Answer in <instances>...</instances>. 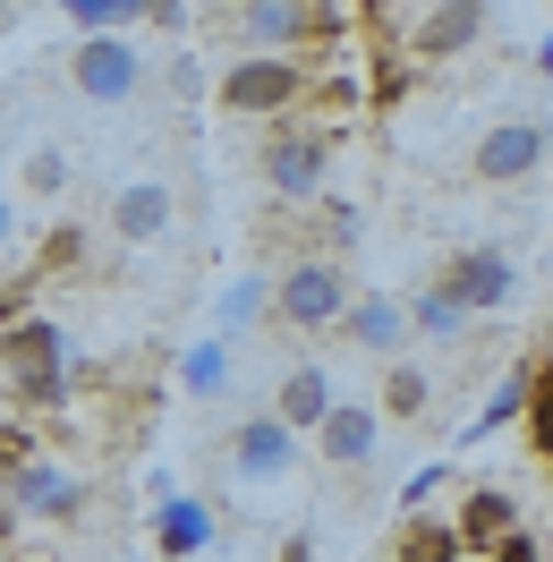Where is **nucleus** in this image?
<instances>
[{
    "mask_svg": "<svg viewBox=\"0 0 553 562\" xmlns=\"http://www.w3.org/2000/svg\"><path fill=\"white\" fill-rule=\"evenodd\" d=\"M256 171H264V188L290 196V205L324 196V179H332V128H273L264 154H256Z\"/></svg>",
    "mask_w": 553,
    "mask_h": 562,
    "instance_id": "0eeeda50",
    "label": "nucleus"
},
{
    "mask_svg": "<svg viewBox=\"0 0 553 562\" xmlns=\"http://www.w3.org/2000/svg\"><path fill=\"white\" fill-rule=\"evenodd\" d=\"M435 281H443L469 316H503V307H511V290H519V265H511V247H460Z\"/></svg>",
    "mask_w": 553,
    "mask_h": 562,
    "instance_id": "1a4fd4ad",
    "label": "nucleus"
},
{
    "mask_svg": "<svg viewBox=\"0 0 553 562\" xmlns=\"http://www.w3.org/2000/svg\"><path fill=\"white\" fill-rule=\"evenodd\" d=\"M196 562H205V554H196Z\"/></svg>",
    "mask_w": 553,
    "mask_h": 562,
    "instance_id": "473e14b6",
    "label": "nucleus"
},
{
    "mask_svg": "<svg viewBox=\"0 0 553 562\" xmlns=\"http://www.w3.org/2000/svg\"><path fill=\"white\" fill-rule=\"evenodd\" d=\"M417 324L400 299H383V290H366V299H349V316H341V341H358L366 358H400V341H409Z\"/></svg>",
    "mask_w": 553,
    "mask_h": 562,
    "instance_id": "4468645a",
    "label": "nucleus"
},
{
    "mask_svg": "<svg viewBox=\"0 0 553 562\" xmlns=\"http://www.w3.org/2000/svg\"><path fill=\"white\" fill-rule=\"evenodd\" d=\"M528 426H537V443H545V460H553V358L537 367V401H528Z\"/></svg>",
    "mask_w": 553,
    "mask_h": 562,
    "instance_id": "a878e982",
    "label": "nucleus"
},
{
    "mask_svg": "<svg viewBox=\"0 0 553 562\" xmlns=\"http://www.w3.org/2000/svg\"><path fill=\"white\" fill-rule=\"evenodd\" d=\"M307 94H315V69L290 60V52H247V60H230L213 77V103L230 120H290Z\"/></svg>",
    "mask_w": 553,
    "mask_h": 562,
    "instance_id": "f03ea898",
    "label": "nucleus"
},
{
    "mask_svg": "<svg viewBox=\"0 0 553 562\" xmlns=\"http://www.w3.org/2000/svg\"><path fill=\"white\" fill-rule=\"evenodd\" d=\"M69 18L86 26V35H103V26H120V35H128V26L145 18V0H69Z\"/></svg>",
    "mask_w": 553,
    "mask_h": 562,
    "instance_id": "5701e85b",
    "label": "nucleus"
},
{
    "mask_svg": "<svg viewBox=\"0 0 553 562\" xmlns=\"http://www.w3.org/2000/svg\"><path fill=\"white\" fill-rule=\"evenodd\" d=\"M485 26H494V0H435L426 18H417L409 52L417 60H460V52H477Z\"/></svg>",
    "mask_w": 553,
    "mask_h": 562,
    "instance_id": "9d476101",
    "label": "nucleus"
},
{
    "mask_svg": "<svg viewBox=\"0 0 553 562\" xmlns=\"http://www.w3.org/2000/svg\"><path fill=\"white\" fill-rule=\"evenodd\" d=\"M0 26H9V0H0Z\"/></svg>",
    "mask_w": 553,
    "mask_h": 562,
    "instance_id": "2f4dec72",
    "label": "nucleus"
},
{
    "mask_svg": "<svg viewBox=\"0 0 553 562\" xmlns=\"http://www.w3.org/2000/svg\"><path fill=\"white\" fill-rule=\"evenodd\" d=\"M553 162V120H537V111H511V120H494L477 137V154H469V171L485 179V188H511V179H537Z\"/></svg>",
    "mask_w": 553,
    "mask_h": 562,
    "instance_id": "39448f33",
    "label": "nucleus"
},
{
    "mask_svg": "<svg viewBox=\"0 0 553 562\" xmlns=\"http://www.w3.org/2000/svg\"><path fill=\"white\" fill-rule=\"evenodd\" d=\"M511 528H519V512H511V494H503V486H477V494H469V512H460V537H469L477 554H494Z\"/></svg>",
    "mask_w": 553,
    "mask_h": 562,
    "instance_id": "a211bd4d",
    "label": "nucleus"
},
{
    "mask_svg": "<svg viewBox=\"0 0 553 562\" xmlns=\"http://www.w3.org/2000/svg\"><path fill=\"white\" fill-rule=\"evenodd\" d=\"M9 503H18L26 520H77V477L60 469V460L26 452L18 469H9Z\"/></svg>",
    "mask_w": 553,
    "mask_h": 562,
    "instance_id": "f8f14e48",
    "label": "nucleus"
},
{
    "mask_svg": "<svg viewBox=\"0 0 553 562\" xmlns=\"http://www.w3.org/2000/svg\"><path fill=\"white\" fill-rule=\"evenodd\" d=\"M69 86L86 103H137L145 94V52L120 35V26H103V35H86L69 52Z\"/></svg>",
    "mask_w": 553,
    "mask_h": 562,
    "instance_id": "423d86ee",
    "label": "nucleus"
},
{
    "mask_svg": "<svg viewBox=\"0 0 553 562\" xmlns=\"http://www.w3.org/2000/svg\"><path fill=\"white\" fill-rule=\"evenodd\" d=\"M460 546H469V537H460V520H435V528H409V546H400V562H460Z\"/></svg>",
    "mask_w": 553,
    "mask_h": 562,
    "instance_id": "b1692460",
    "label": "nucleus"
},
{
    "mask_svg": "<svg viewBox=\"0 0 553 562\" xmlns=\"http://www.w3.org/2000/svg\"><path fill=\"white\" fill-rule=\"evenodd\" d=\"M409 324H417V341H460V333H469V307H460V299H451L443 281H426V290H417L409 299Z\"/></svg>",
    "mask_w": 553,
    "mask_h": 562,
    "instance_id": "6ab92c4d",
    "label": "nucleus"
},
{
    "mask_svg": "<svg viewBox=\"0 0 553 562\" xmlns=\"http://www.w3.org/2000/svg\"><path fill=\"white\" fill-rule=\"evenodd\" d=\"M298 469V426L281 418V409H256V418L230 426V477L247 486H281Z\"/></svg>",
    "mask_w": 553,
    "mask_h": 562,
    "instance_id": "6e6552de",
    "label": "nucleus"
},
{
    "mask_svg": "<svg viewBox=\"0 0 553 562\" xmlns=\"http://www.w3.org/2000/svg\"><path fill=\"white\" fill-rule=\"evenodd\" d=\"M383 443V401H332V418L315 426V460L324 469H366Z\"/></svg>",
    "mask_w": 553,
    "mask_h": 562,
    "instance_id": "9b49d317",
    "label": "nucleus"
},
{
    "mask_svg": "<svg viewBox=\"0 0 553 562\" xmlns=\"http://www.w3.org/2000/svg\"><path fill=\"white\" fill-rule=\"evenodd\" d=\"M273 562H315V546H307V537H290V546H281Z\"/></svg>",
    "mask_w": 553,
    "mask_h": 562,
    "instance_id": "c756f323",
    "label": "nucleus"
},
{
    "mask_svg": "<svg viewBox=\"0 0 553 562\" xmlns=\"http://www.w3.org/2000/svg\"><path fill=\"white\" fill-rule=\"evenodd\" d=\"M145 26H162V35H188V0H145Z\"/></svg>",
    "mask_w": 553,
    "mask_h": 562,
    "instance_id": "bb28decb",
    "label": "nucleus"
},
{
    "mask_svg": "<svg viewBox=\"0 0 553 562\" xmlns=\"http://www.w3.org/2000/svg\"><path fill=\"white\" fill-rule=\"evenodd\" d=\"M18 179H26V196H60V188H69V154H60V145H35Z\"/></svg>",
    "mask_w": 553,
    "mask_h": 562,
    "instance_id": "393cba45",
    "label": "nucleus"
},
{
    "mask_svg": "<svg viewBox=\"0 0 553 562\" xmlns=\"http://www.w3.org/2000/svg\"><path fill=\"white\" fill-rule=\"evenodd\" d=\"M332 401H341V392H332V375H324L315 358H307V367H290V375L273 384V409L298 426V435H315V426L332 418Z\"/></svg>",
    "mask_w": 553,
    "mask_h": 562,
    "instance_id": "dca6fc26",
    "label": "nucleus"
},
{
    "mask_svg": "<svg viewBox=\"0 0 553 562\" xmlns=\"http://www.w3.org/2000/svg\"><path fill=\"white\" fill-rule=\"evenodd\" d=\"M383 418H400V426H417L426 409H435V384H426V367H409V358H392V375H383Z\"/></svg>",
    "mask_w": 553,
    "mask_h": 562,
    "instance_id": "aec40b11",
    "label": "nucleus"
},
{
    "mask_svg": "<svg viewBox=\"0 0 553 562\" xmlns=\"http://www.w3.org/2000/svg\"><path fill=\"white\" fill-rule=\"evenodd\" d=\"M537 77H545V86H553V35L537 43Z\"/></svg>",
    "mask_w": 553,
    "mask_h": 562,
    "instance_id": "7c9ffc66",
    "label": "nucleus"
},
{
    "mask_svg": "<svg viewBox=\"0 0 553 562\" xmlns=\"http://www.w3.org/2000/svg\"><path fill=\"white\" fill-rule=\"evenodd\" d=\"M18 239V196H9V188H0V247Z\"/></svg>",
    "mask_w": 553,
    "mask_h": 562,
    "instance_id": "c85d7f7f",
    "label": "nucleus"
},
{
    "mask_svg": "<svg viewBox=\"0 0 553 562\" xmlns=\"http://www.w3.org/2000/svg\"><path fill=\"white\" fill-rule=\"evenodd\" d=\"M69 384H77V350L52 316H26V324L0 333V392H9L18 409H60Z\"/></svg>",
    "mask_w": 553,
    "mask_h": 562,
    "instance_id": "f257e3e1",
    "label": "nucleus"
},
{
    "mask_svg": "<svg viewBox=\"0 0 553 562\" xmlns=\"http://www.w3.org/2000/svg\"><path fill=\"white\" fill-rule=\"evenodd\" d=\"M485 562H545V554H537V537H528V528H511V537H503Z\"/></svg>",
    "mask_w": 553,
    "mask_h": 562,
    "instance_id": "cd10ccee",
    "label": "nucleus"
},
{
    "mask_svg": "<svg viewBox=\"0 0 553 562\" xmlns=\"http://www.w3.org/2000/svg\"><path fill=\"white\" fill-rule=\"evenodd\" d=\"M213 324H222V341H256V324H273V273H239L213 299Z\"/></svg>",
    "mask_w": 553,
    "mask_h": 562,
    "instance_id": "f3484780",
    "label": "nucleus"
},
{
    "mask_svg": "<svg viewBox=\"0 0 553 562\" xmlns=\"http://www.w3.org/2000/svg\"><path fill=\"white\" fill-rule=\"evenodd\" d=\"M154 546H162V562H196L213 546V503L162 486V503H154Z\"/></svg>",
    "mask_w": 553,
    "mask_h": 562,
    "instance_id": "2eb2a0df",
    "label": "nucleus"
},
{
    "mask_svg": "<svg viewBox=\"0 0 553 562\" xmlns=\"http://www.w3.org/2000/svg\"><path fill=\"white\" fill-rule=\"evenodd\" d=\"M528 401H537V367H511V375L494 384V401L469 418V435H503L511 418H528Z\"/></svg>",
    "mask_w": 553,
    "mask_h": 562,
    "instance_id": "412c9836",
    "label": "nucleus"
},
{
    "mask_svg": "<svg viewBox=\"0 0 553 562\" xmlns=\"http://www.w3.org/2000/svg\"><path fill=\"white\" fill-rule=\"evenodd\" d=\"M349 265L341 256H290L273 273V324H290V333H332V324L349 316Z\"/></svg>",
    "mask_w": 553,
    "mask_h": 562,
    "instance_id": "7ed1b4c3",
    "label": "nucleus"
},
{
    "mask_svg": "<svg viewBox=\"0 0 553 562\" xmlns=\"http://www.w3.org/2000/svg\"><path fill=\"white\" fill-rule=\"evenodd\" d=\"M230 35L247 52H298V43L341 35V9H324V0H239L230 9Z\"/></svg>",
    "mask_w": 553,
    "mask_h": 562,
    "instance_id": "20e7f679",
    "label": "nucleus"
},
{
    "mask_svg": "<svg viewBox=\"0 0 553 562\" xmlns=\"http://www.w3.org/2000/svg\"><path fill=\"white\" fill-rule=\"evenodd\" d=\"M222 375H230V341H222V333H213V341H196V350L179 358V384L196 392V401H213V392H222Z\"/></svg>",
    "mask_w": 553,
    "mask_h": 562,
    "instance_id": "4be33fe9",
    "label": "nucleus"
},
{
    "mask_svg": "<svg viewBox=\"0 0 553 562\" xmlns=\"http://www.w3.org/2000/svg\"><path fill=\"white\" fill-rule=\"evenodd\" d=\"M171 188H162V179H128V188H120V196H111V239L120 247H154L162 239V231H171Z\"/></svg>",
    "mask_w": 553,
    "mask_h": 562,
    "instance_id": "ddd939ff",
    "label": "nucleus"
}]
</instances>
